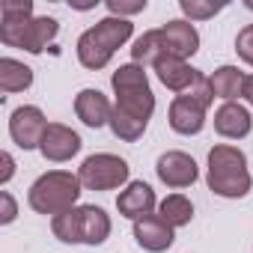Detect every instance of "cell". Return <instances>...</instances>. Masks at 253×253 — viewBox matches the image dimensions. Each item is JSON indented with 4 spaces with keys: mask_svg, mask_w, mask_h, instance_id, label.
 I'll list each match as a JSON object with an SVG mask.
<instances>
[{
    "mask_svg": "<svg viewBox=\"0 0 253 253\" xmlns=\"http://www.w3.org/2000/svg\"><path fill=\"white\" fill-rule=\"evenodd\" d=\"M206 185L211 194L226 197V200H241L250 194V170H247V158L238 146L229 143H217L209 149V173H206Z\"/></svg>",
    "mask_w": 253,
    "mask_h": 253,
    "instance_id": "1",
    "label": "cell"
},
{
    "mask_svg": "<svg viewBox=\"0 0 253 253\" xmlns=\"http://www.w3.org/2000/svg\"><path fill=\"white\" fill-rule=\"evenodd\" d=\"M81 179L78 173H66V170H51V173H42L30 191H27V203L36 214H63L69 209L78 206V197H81Z\"/></svg>",
    "mask_w": 253,
    "mask_h": 253,
    "instance_id": "2",
    "label": "cell"
},
{
    "mask_svg": "<svg viewBox=\"0 0 253 253\" xmlns=\"http://www.w3.org/2000/svg\"><path fill=\"white\" fill-rule=\"evenodd\" d=\"M110 86H113V95H116L113 107L131 113L137 119H146V122L152 119V113H155V92L149 86V75L143 72V66H137V63L119 66L110 75Z\"/></svg>",
    "mask_w": 253,
    "mask_h": 253,
    "instance_id": "3",
    "label": "cell"
},
{
    "mask_svg": "<svg viewBox=\"0 0 253 253\" xmlns=\"http://www.w3.org/2000/svg\"><path fill=\"white\" fill-rule=\"evenodd\" d=\"M128 176H131L128 161L113 152H95L84 158V164L78 167V179L86 191H116L128 185Z\"/></svg>",
    "mask_w": 253,
    "mask_h": 253,
    "instance_id": "4",
    "label": "cell"
},
{
    "mask_svg": "<svg viewBox=\"0 0 253 253\" xmlns=\"http://www.w3.org/2000/svg\"><path fill=\"white\" fill-rule=\"evenodd\" d=\"M48 125L51 122L45 119V113L36 104H21L9 113V137L21 149H39Z\"/></svg>",
    "mask_w": 253,
    "mask_h": 253,
    "instance_id": "5",
    "label": "cell"
},
{
    "mask_svg": "<svg viewBox=\"0 0 253 253\" xmlns=\"http://www.w3.org/2000/svg\"><path fill=\"white\" fill-rule=\"evenodd\" d=\"M155 173H158V179H161L167 188H176V191H179V188H191V185L200 179L197 161H194L188 152H182V149H170V152L158 155Z\"/></svg>",
    "mask_w": 253,
    "mask_h": 253,
    "instance_id": "6",
    "label": "cell"
},
{
    "mask_svg": "<svg viewBox=\"0 0 253 253\" xmlns=\"http://www.w3.org/2000/svg\"><path fill=\"white\" fill-rule=\"evenodd\" d=\"M39 152H42L45 161H54V164L72 161L81 152V134L72 131L69 125H63V122H51L48 131H45V137H42Z\"/></svg>",
    "mask_w": 253,
    "mask_h": 253,
    "instance_id": "7",
    "label": "cell"
},
{
    "mask_svg": "<svg viewBox=\"0 0 253 253\" xmlns=\"http://www.w3.org/2000/svg\"><path fill=\"white\" fill-rule=\"evenodd\" d=\"M155 209H158V197H155L152 185H146V182H128L125 191H119V197H116V211L128 220H143V217L155 214Z\"/></svg>",
    "mask_w": 253,
    "mask_h": 253,
    "instance_id": "8",
    "label": "cell"
},
{
    "mask_svg": "<svg viewBox=\"0 0 253 253\" xmlns=\"http://www.w3.org/2000/svg\"><path fill=\"white\" fill-rule=\"evenodd\" d=\"M167 119H170V128H173L176 134L194 137V134L203 131V125H206V107L197 104L191 95H176V98L170 101Z\"/></svg>",
    "mask_w": 253,
    "mask_h": 253,
    "instance_id": "9",
    "label": "cell"
},
{
    "mask_svg": "<svg viewBox=\"0 0 253 253\" xmlns=\"http://www.w3.org/2000/svg\"><path fill=\"white\" fill-rule=\"evenodd\" d=\"M134 241L149 250V253H164L173 247L176 241V229L161 217V214H149L143 220H134Z\"/></svg>",
    "mask_w": 253,
    "mask_h": 253,
    "instance_id": "10",
    "label": "cell"
},
{
    "mask_svg": "<svg viewBox=\"0 0 253 253\" xmlns=\"http://www.w3.org/2000/svg\"><path fill=\"white\" fill-rule=\"evenodd\" d=\"M161 30V39H164V48L170 57H179V60H188L200 51V33L191 21L179 18V21H167Z\"/></svg>",
    "mask_w": 253,
    "mask_h": 253,
    "instance_id": "11",
    "label": "cell"
},
{
    "mask_svg": "<svg viewBox=\"0 0 253 253\" xmlns=\"http://www.w3.org/2000/svg\"><path fill=\"white\" fill-rule=\"evenodd\" d=\"M75 214H78V238H81V244H92L95 247V244L107 241L113 223H110V214L101 206L86 203V206H78Z\"/></svg>",
    "mask_w": 253,
    "mask_h": 253,
    "instance_id": "12",
    "label": "cell"
},
{
    "mask_svg": "<svg viewBox=\"0 0 253 253\" xmlns=\"http://www.w3.org/2000/svg\"><path fill=\"white\" fill-rule=\"evenodd\" d=\"M253 128V119H250V110L238 101H223L217 110H214V131L226 140H241L247 137Z\"/></svg>",
    "mask_w": 253,
    "mask_h": 253,
    "instance_id": "13",
    "label": "cell"
},
{
    "mask_svg": "<svg viewBox=\"0 0 253 253\" xmlns=\"http://www.w3.org/2000/svg\"><path fill=\"white\" fill-rule=\"evenodd\" d=\"M33 3L30 0H3L0 3V42L3 45H15V39L21 36V30L33 21Z\"/></svg>",
    "mask_w": 253,
    "mask_h": 253,
    "instance_id": "14",
    "label": "cell"
},
{
    "mask_svg": "<svg viewBox=\"0 0 253 253\" xmlns=\"http://www.w3.org/2000/svg\"><path fill=\"white\" fill-rule=\"evenodd\" d=\"M75 113L89 128H101V125H110L113 104L101 89H81L75 95Z\"/></svg>",
    "mask_w": 253,
    "mask_h": 253,
    "instance_id": "15",
    "label": "cell"
},
{
    "mask_svg": "<svg viewBox=\"0 0 253 253\" xmlns=\"http://www.w3.org/2000/svg\"><path fill=\"white\" fill-rule=\"evenodd\" d=\"M155 75H158V81L167 86V89H173V92H179V95H185L191 86H194V81H197V69L188 63V60H179V57H170V54H164L155 66Z\"/></svg>",
    "mask_w": 253,
    "mask_h": 253,
    "instance_id": "16",
    "label": "cell"
},
{
    "mask_svg": "<svg viewBox=\"0 0 253 253\" xmlns=\"http://www.w3.org/2000/svg\"><path fill=\"white\" fill-rule=\"evenodd\" d=\"M57 33H60V21L51 15H39L21 30V36L15 39V48H21L27 54H42L57 39Z\"/></svg>",
    "mask_w": 253,
    "mask_h": 253,
    "instance_id": "17",
    "label": "cell"
},
{
    "mask_svg": "<svg viewBox=\"0 0 253 253\" xmlns=\"http://www.w3.org/2000/svg\"><path fill=\"white\" fill-rule=\"evenodd\" d=\"M89 33L110 51V54H116L125 42H128L131 36H134V24H131V18H116V15H107V18H101L95 27H89Z\"/></svg>",
    "mask_w": 253,
    "mask_h": 253,
    "instance_id": "18",
    "label": "cell"
},
{
    "mask_svg": "<svg viewBox=\"0 0 253 253\" xmlns=\"http://www.w3.org/2000/svg\"><path fill=\"white\" fill-rule=\"evenodd\" d=\"M30 86H33V69L30 66H24L15 57H3V60H0V89H3L6 95L24 92Z\"/></svg>",
    "mask_w": 253,
    "mask_h": 253,
    "instance_id": "19",
    "label": "cell"
},
{
    "mask_svg": "<svg viewBox=\"0 0 253 253\" xmlns=\"http://www.w3.org/2000/svg\"><path fill=\"white\" fill-rule=\"evenodd\" d=\"M244 78L247 75L238 66H220V69H214V75L209 78L211 81V89H214V98L235 101L244 92Z\"/></svg>",
    "mask_w": 253,
    "mask_h": 253,
    "instance_id": "20",
    "label": "cell"
},
{
    "mask_svg": "<svg viewBox=\"0 0 253 253\" xmlns=\"http://www.w3.org/2000/svg\"><path fill=\"white\" fill-rule=\"evenodd\" d=\"M75 51H78L81 66H84V69H92V72L104 69V66L110 63V57H113V54H110V51H107V48H104V45H101L89 30H84V33H81V39H78V48H75Z\"/></svg>",
    "mask_w": 253,
    "mask_h": 253,
    "instance_id": "21",
    "label": "cell"
},
{
    "mask_svg": "<svg viewBox=\"0 0 253 253\" xmlns=\"http://www.w3.org/2000/svg\"><path fill=\"white\" fill-rule=\"evenodd\" d=\"M158 214H161L173 229H179V226H188V223L194 220V203H191L185 194H170V197H164V200L158 203Z\"/></svg>",
    "mask_w": 253,
    "mask_h": 253,
    "instance_id": "22",
    "label": "cell"
},
{
    "mask_svg": "<svg viewBox=\"0 0 253 253\" xmlns=\"http://www.w3.org/2000/svg\"><path fill=\"white\" fill-rule=\"evenodd\" d=\"M167 54V48H164V39H161V30H146L143 36H137L134 39V45H131V60L137 63V66H146V63H158L161 57Z\"/></svg>",
    "mask_w": 253,
    "mask_h": 253,
    "instance_id": "23",
    "label": "cell"
},
{
    "mask_svg": "<svg viewBox=\"0 0 253 253\" xmlns=\"http://www.w3.org/2000/svg\"><path fill=\"white\" fill-rule=\"evenodd\" d=\"M146 119H137V116H131V113H125V110H119V107H113V116H110V131L119 137V140H125V143H134V140H140L143 134H146Z\"/></svg>",
    "mask_w": 253,
    "mask_h": 253,
    "instance_id": "24",
    "label": "cell"
},
{
    "mask_svg": "<svg viewBox=\"0 0 253 253\" xmlns=\"http://www.w3.org/2000/svg\"><path fill=\"white\" fill-rule=\"evenodd\" d=\"M179 9L185 15V21H206V18H214L217 12L226 9V3H206V0H179Z\"/></svg>",
    "mask_w": 253,
    "mask_h": 253,
    "instance_id": "25",
    "label": "cell"
},
{
    "mask_svg": "<svg viewBox=\"0 0 253 253\" xmlns=\"http://www.w3.org/2000/svg\"><path fill=\"white\" fill-rule=\"evenodd\" d=\"M75 209H78V206H75ZM75 209H69V211L51 217V229H54V235H57L60 241H66V244H81V238H78V214H75Z\"/></svg>",
    "mask_w": 253,
    "mask_h": 253,
    "instance_id": "26",
    "label": "cell"
},
{
    "mask_svg": "<svg viewBox=\"0 0 253 253\" xmlns=\"http://www.w3.org/2000/svg\"><path fill=\"white\" fill-rule=\"evenodd\" d=\"M185 95H191L197 104H203L206 110L211 107V101H214V89H211V81L206 78V75H197V81H194V86L185 92Z\"/></svg>",
    "mask_w": 253,
    "mask_h": 253,
    "instance_id": "27",
    "label": "cell"
},
{
    "mask_svg": "<svg viewBox=\"0 0 253 253\" xmlns=\"http://www.w3.org/2000/svg\"><path fill=\"white\" fill-rule=\"evenodd\" d=\"M235 54L253 69V24H244L235 36Z\"/></svg>",
    "mask_w": 253,
    "mask_h": 253,
    "instance_id": "28",
    "label": "cell"
},
{
    "mask_svg": "<svg viewBox=\"0 0 253 253\" xmlns=\"http://www.w3.org/2000/svg\"><path fill=\"white\" fill-rule=\"evenodd\" d=\"M107 9L116 18H131L146 9V0H107Z\"/></svg>",
    "mask_w": 253,
    "mask_h": 253,
    "instance_id": "29",
    "label": "cell"
},
{
    "mask_svg": "<svg viewBox=\"0 0 253 253\" xmlns=\"http://www.w3.org/2000/svg\"><path fill=\"white\" fill-rule=\"evenodd\" d=\"M0 206H3V209H0V223L9 226L18 217V203H15V197L9 191H0Z\"/></svg>",
    "mask_w": 253,
    "mask_h": 253,
    "instance_id": "30",
    "label": "cell"
},
{
    "mask_svg": "<svg viewBox=\"0 0 253 253\" xmlns=\"http://www.w3.org/2000/svg\"><path fill=\"white\" fill-rule=\"evenodd\" d=\"M0 164H3V170H0V185H9L12 176H15V158L9 152H3L0 155Z\"/></svg>",
    "mask_w": 253,
    "mask_h": 253,
    "instance_id": "31",
    "label": "cell"
},
{
    "mask_svg": "<svg viewBox=\"0 0 253 253\" xmlns=\"http://www.w3.org/2000/svg\"><path fill=\"white\" fill-rule=\"evenodd\" d=\"M241 98L253 107V75H247V78H244V92H241Z\"/></svg>",
    "mask_w": 253,
    "mask_h": 253,
    "instance_id": "32",
    "label": "cell"
}]
</instances>
